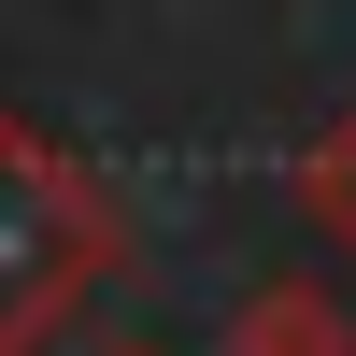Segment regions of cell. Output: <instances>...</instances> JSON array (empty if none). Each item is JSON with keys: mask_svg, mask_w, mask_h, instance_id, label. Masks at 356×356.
<instances>
[{"mask_svg": "<svg viewBox=\"0 0 356 356\" xmlns=\"http://www.w3.org/2000/svg\"><path fill=\"white\" fill-rule=\"evenodd\" d=\"M300 214H314V228H328V243L356 257V114H342V129L300 157Z\"/></svg>", "mask_w": 356, "mask_h": 356, "instance_id": "cell-3", "label": "cell"}, {"mask_svg": "<svg viewBox=\"0 0 356 356\" xmlns=\"http://www.w3.org/2000/svg\"><path fill=\"white\" fill-rule=\"evenodd\" d=\"M114 356H157V342H114Z\"/></svg>", "mask_w": 356, "mask_h": 356, "instance_id": "cell-4", "label": "cell"}, {"mask_svg": "<svg viewBox=\"0 0 356 356\" xmlns=\"http://www.w3.org/2000/svg\"><path fill=\"white\" fill-rule=\"evenodd\" d=\"M228 356H356V328H342L328 285H257L228 314Z\"/></svg>", "mask_w": 356, "mask_h": 356, "instance_id": "cell-2", "label": "cell"}, {"mask_svg": "<svg viewBox=\"0 0 356 356\" xmlns=\"http://www.w3.org/2000/svg\"><path fill=\"white\" fill-rule=\"evenodd\" d=\"M114 271H129V200L57 129L0 114V356H57Z\"/></svg>", "mask_w": 356, "mask_h": 356, "instance_id": "cell-1", "label": "cell"}]
</instances>
